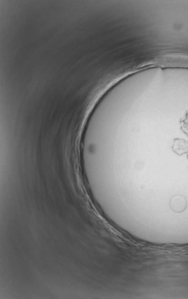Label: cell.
<instances>
[{"label":"cell","instance_id":"obj_1","mask_svg":"<svg viewBox=\"0 0 188 299\" xmlns=\"http://www.w3.org/2000/svg\"><path fill=\"white\" fill-rule=\"evenodd\" d=\"M173 202L174 203L173 205V207L175 208V210L177 211H181L184 210L185 204V201L183 200L182 199H180V198L176 199Z\"/></svg>","mask_w":188,"mask_h":299}]
</instances>
